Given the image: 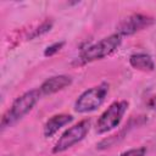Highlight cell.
Here are the masks:
<instances>
[{"instance_id": "7c38bea8", "label": "cell", "mask_w": 156, "mask_h": 156, "mask_svg": "<svg viewBox=\"0 0 156 156\" xmlns=\"http://www.w3.org/2000/svg\"><path fill=\"white\" fill-rule=\"evenodd\" d=\"M145 155H146V149L144 146H140V147L129 149V150L119 154L118 156H145Z\"/></svg>"}, {"instance_id": "277c9868", "label": "cell", "mask_w": 156, "mask_h": 156, "mask_svg": "<svg viewBox=\"0 0 156 156\" xmlns=\"http://www.w3.org/2000/svg\"><path fill=\"white\" fill-rule=\"evenodd\" d=\"M128 101L126 100H119V101H115L112 102L99 117L98 122H96V133L98 134H105L108 133L111 130H113L115 128H117L123 117L124 113L128 110Z\"/></svg>"}, {"instance_id": "3957f363", "label": "cell", "mask_w": 156, "mask_h": 156, "mask_svg": "<svg viewBox=\"0 0 156 156\" xmlns=\"http://www.w3.org/2000/svg\"><path fill=\"white\" fill-rule=\"evenodd\" d=\"M110 84L102 82L84 90L74 101V111L78 113H89L98 110L107 98Z\"/></svg>"}, {"instance_id": "6da1fadb", "label": "cell", "mask_w": 156, "mask_h": 156, "mask_svg": "<svg viewBox=\"0 0 156 156\" xmlns=\"http://www.w3.org/2000/svg\"><path fill=\"white\" fill-rule=\"evenodd\" d=\"M121 44H122V37L118 35L117 33H113L83 49L78 55V57L74 60V63L83 66L98 60H102L110 56L111 54H113L119 48Z\"/></svg>"}, {"instance_id": "8992f818", "label": "cell", "mask_w": 156, "mask_h": 156, "mask_svg": "<svg viewBox=\"0 0 156 156\" xmlns=\"http://www.w3.org/2000/svg\"><path fill=\"white\" fill-rule=\"evenodd\" d=\"M155 23L154 17L144 13H133L123 20L119 21V23L116 27V33L118 35L123 37H129L135 34L136 32L145 29Z\"/></svg>"}, {"instance_id": "7a4b0ae2", "label": "cell", "mask_w": 156, "mask_h": 156, "mask_svg": "<svg viewBox=\"0 0 156 156\" xmlns=\"http://www.w3.org/2000/svg\"><path fill=\"white\" fill-rule=\"evenodd\" d=\"M40 96L41 94L39 89H32V90L23 93L18 98H16L11 107L4 113L1 118V129L11 127L18 121H21L27 113L32 111V108L39 101Z\"/></svg>"}, {"instance_id": "5b68a950", "label": "cell", "mask_w": 156, "mask_h": 156, "mask_svg": "<svg viewBox=\"0 0 156 156\" xmlns=\"http://www.w3.org/2000/svg\"><path fill=\"white\" fill-rule=\"evenodd\" d=\"M90 127H91L90 119L85 118V119H82L78 123L73 124L68 129H66L62 133V135L58 138V140L55 143V145L52 147V154L65 152L68 149H71L73 145L80 143L89 133Z\"/></svg>"}, {"instance_id": "8fae6325", "label": "cell", "mask_w": 156, "mask_h": 156, "mask_svg": "<svg viewBox=\"0 0 156 156\" xmlns=\"http://www.w3.org/2000/svg\"><path fill=\"white\" fill-rule=\"evenodd\" d=\"M65 45V41H56L51 45H49L45 50H44V56L46 57H50V56H54L56 52H58Z\"/></svg>"}, {"instance_id": "ba28073f", "label": "cell", "mask_w": 156, "mask_h": 156, "mask_svg": "<svg viewBox=\"0 0 156 156\" xmlns=\"http://www.w3.org/2000/svg\"><path fill=\"white\" fill-rule=\"evenodd\" d=\"M72 121H73V116L68 115V113H58V115L51 116L44 124V129H43L44 136L45 138H51L62 127L71 123Z\"/></svg>"}, {"instance_id": "30bf717a", "label": "cell", "mask_w": 156, "mask_h": 156, "mask_svg": "<svg viewBox=\"0 0 156 156\" xmlns=\"http://www.w3.org/2000/svg\"><path fill=\"white\" fill-rule=\"evenodd\" d=\"M52 24H54V22L51 20L44 21L39 27H37L35 29H33V32L30 34H28V39H34V38H38V37H40V35L50 32L51 28H52Z\"/></svg>"}, {"instance_id": "52a82bcc", "label": "cell", "mask_w": 156, "mask_h": 156, "mask_svg": "<svg viewBox=\"0 0 156 156\" xmlns=\"http://www.w3.org/2000/svg\"><path fill=\"white\" fill-rule=\"evenodd\" d=\"M72 84V78L67 74H57V76H52L48 79H45L39 90L41 96L43 95H52L57 91H61L66 88H68Z\"/></svg>"}, {"instance_id": "4fadbf2b", "label": "cell", "mask_w": 156, "mask_h": 156, "mask_svg": "<svg viewBox=\"0 0 156 156\" xmlns=\"http://www.w3.org/2000/svg\"><path fill=\"white\" fill-rule=\"evenodd\" d=\"M146 106L150 108V110H152V111H156V94L155 95H152L149 100H147V102H146Z\"/></svg>"}, {"instance_id": "9c48e42d", "label": "cell", "mask_w": 156, "mask_h": 156, "mask_svg": "<svg viewBox=\"0 0 156 156\" xmlns=\"http://www.w3.org/2000/svg\"><path fill=\"white\" fill-rule=\"evenodd\" d=\"M129 65L143 72H152L155 69V63L152 57L145 52H136L129 56Z\"/></svg>"}]
</instances>
